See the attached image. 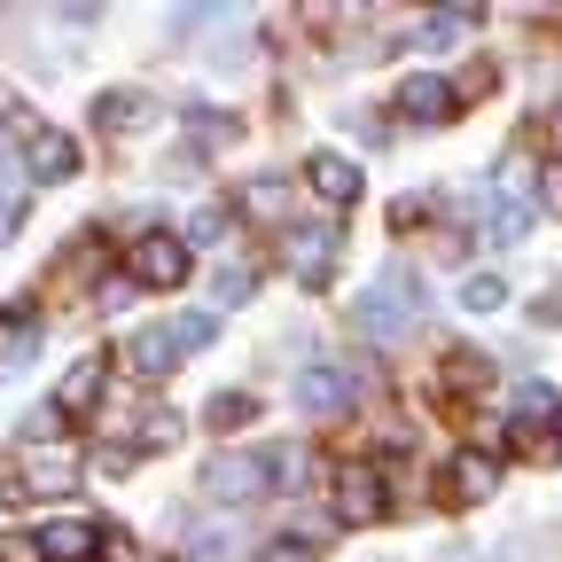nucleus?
<instances>
[{"label": "nucleus", "mask_w": 562, "mask_h": 562, "mask_svg": "<svg viewBox=\"0 0 562 562\" xmlns=\"http://www.w3.org/2000/svg\"><path fill=\"white\" fill-rule=\"evenodd\" d=\"M125 266H133L140 290H180V281H188V243L180 235H140Z\"/></svg>", "instance_id": "nucleus-1"}, {"label": "nucleus", "mask_w": 562, "mask_h": 562, "mask_svg": "<svg viewBox=\"0 0 562 562\" xmlns=\"http://www.w3.org/2000/svg\"><path fill=\"white\" fill-rule=\"evenodd\" d=\"M266 484H273V476H266V453H220V461L203 469V492H211V501H258Z\"/></svg>", "instance_id": "nucleus-2"}, {"label": "nucleus", "mask_w": 562, "mask_h": 562, "mask_svg": "<svg viewBox=\"0 0 562 562\" xmlns=\"http://www.w3.org/2000/svg\"><path fill=\"white\" fill-rule=\"evenodd\" d=\"M554 438H562V406H554V391H547V383H524V391H516V446L539 453V446H554Z\"/></svg>", "instance_id": "nucleus-3"}, {"label": "nucleus", "mask_w": 562, "mask_h": 562, "mask_svg": "<svg viewBox=\"0 0 562 562\" xmlns=\"http://www.w3.org/2000/svg\"><path fill=\"white\" fill-rule=\"evenodd\" d=\"M290 273L305 290H328L336 273V227H290Z\"/></svg>", "instance_id": "nucleus-4"}, {"label": "nucleus", "mask_w": 562, "mask_h": 562, "mask_svg": "<svg viewBox=\"0 0 562 562\" xmlns=\"http://www.w3.org/2000/svg\"><path fill=\"white\" fill-rule=\"evenodd\" d=\"M24 172L32 180H70V172H79V149H70V140L55 133V125H24Z\"/></svg>", "instance_id": "nucleus-5"}, {"label": "nucleus", "mask_w": 562, "mask_h": 562, "mask_svg": "<svg viewBox=\"0 0 562 562\" xmlns=\"http://www.w3.org/2000/svg\"><path fill=\"white\" fill-rule=\"evenodd\" d=\"M110 391V360L102 351H87V360H70V375L55 383V414H94Z\"/></svg>", "instance_id": "nucleus-6"}, {"label": "nucleus", "mask_w": 562, "mask_h": 562, "mask_svg": "<svg viewBox=\"0 0 562 562\" xmlns=\"http://www.w3.org/2000/svg\"><path fill=\"white\" fill-rule=\"evenodd\" d=\"M383 508H391V492H383L375 469H344V476H336V516H344V524H375Z\"/></svg>", "instance_id": "nucleus-7"}, {"label": "nucleus", "mask_w": 562, "mask_h": 562, "mask_svg": "<svg viewBox=\"0 0 562 562\" xmlns=\"http://www.w3.org/2000/svg\"><path fill=\"white\" fill-rule=\"evenodd\" d=\"M461 110V87H446V79H406L398 87V117L406 125H446Z\"/></svg>", "instance_id": "nucleus-8"}, {"label": "nucleus", "mask_w": 562, "mask_h": 562, "mask_svg": "<svg viewBox=\"0 0 562 562\" xmlns=\"http://www.w3.org/2000/svg\"><path fill=\"white\" fill-rule=\"evenodd\" d=\"M305 188L321 195V203H360V165L351 157H336V149H321V157H305Z\"/></svg>", "instance_id": "nucleus-9"}, {"label": "nucleus", "mask_w": 562, "mask_h": 562, "mask_svg": "<svg viewBox=\"0 0 562 562\" xmlns=\"http://www.w3.org/2000/svg\"><path fill=\"white\" fill-rule=\"evenodd\" d=\"M94 524H79V516H55V524H40V562H94Z\"/></svg>", "instance_id": "nucleus-10"}, {"label": "nucleus", "mask_w": 562, "mask_h": 562, "mask_svg": "<svg viewBox=\"0 0 562 562\" xmlns=\"http://www.w3.org/2000/svg\"><path fill=\"white\" fill-rule=\"evenodd\" d=\"M297 406L321 414V422H328V414H351V375H336V368H305V375H297Z\"/></svg>", "instance_id": "nucleus-11"}, {"label": "nucleus", "mask_w": 562, "mask_h": 562, "mask_svg": "<svg viewBox=\"0 0 562 562\" xmlns=\"http://www.w3.org/2000/svg\"><path fill=\"white\" fill-rule=\"evenodd\" d=\"M360 328H375V336H398V328H406L398 281H375V290H360Z\"/></svg>", "instance_id": "nucleus-12"}, {"label": "nucleus", "mask_w": 562, "mask_h": 562, "mask_svg": "<svg viewBox=\"0 0 562 562\" xmlns=\"http://www.w3.org/2000/svg\"><path fill=\"white\" fill-rule=\"evenodd\" d=\"M94 125H102V133H140V125H149V102H140L133 87H110V94L94 102Z\"/></svg>", "instance_id": "nucleus-13"}, {"label": "nucleus", "mask_w": 562, "mask_h": 562, "mask_svg": "<svg viewBox=\"0 0 562 562\" xmlns=\"http://www.w3.org/2000/svg\"><path fill=\"white\" fill-rule=\"evenodd\" d=\"M32 484H40V492L79 484V453H70V446H32Z\"/></svg>", "instance_id": "nucleus-14"}, {"label": "nucleus", "mask_w": 562, "mask_h": 562, "mask_svg": "<svg viewBox=\"0 0 562 562\" xmlns=\"http://www.w3.org/2000/svg\"><path fill=\"white\" fill-rule=\"evenodd\" d=\"M235 203L250 211V220H266V227H281V220H290V180H250V188H243Z\"/></svg>", "instance_id": "nucleus-15"}, {"label": "nucleus", "mask_w": 562, "mask_h": 562, "mask_svg": "<svg viewBox=\"0 0 562 562\" xmlns=\"http://www.w3.org/2000/svg\"><path fill=\"white\" fill-rule=\"evenodd\" d=\"M446 476H453V484H446V501H484V492H492V461H484V453H461Z\"/></svg>", "instance_id": "nucleus-16"}, {"label": "nucleus", "mask_w": 562, "mask_h": 562, "mask_svg": "<svg viewBox=\"0 0 562 562\" xmlns=\"http://www.w3.org/2000/svg\"><path fill=\"white\" fill-rule=\"evenodd\" d=\"M133 368H140V375H172V368H180V344H172L165 328L133 336Z\"/></svg>", "instance_id": "nucleus-17"}, {"label": "nucleus", "mask_w": 562, "mask_h": 562, "mask_svg": "<svg viewBox=\"0 0 562 562\" xmlns=\"http://www.w3.org/2000/svg\"><path fill=\"white\" fill-rule=\"evenodd\" d=\"M524 227H531V211H524V203L484 195V235H492V243H524Z\"/></svg>", "instance_id": "nucleus-18"}, {"label": "nucleus", "mask_w": 562, "mask_h": 562, "mask_svg": "<svg viewBox=\"0 0 562 562\" xmlns=\"http://www.w3.org/2000/svg\"><path fill=\"white\" fill-rule=\"evenodd\" d=\"M492 383V360H484V351H453V360H446V391L453 398H469V391H484Z\"/></svg>", "instance_id": "nucleus-19"}, {"label": "nucleus", "mask_w": 562, "mask_h": 562, "mask_svg": "<svg viewBox=\"0 0 562 562\" xmlns=\"http://www.w3.org/2000/svg\"><path fill=\"white\" fill-rule=\"evenodd\" d=\"M476 32V9H438L430 24H422V47H461Z\"/></svg>", "instance_id": "nucleus-20"}, {"label": "nucleus", "mask_w": 562, "mask_h": 562, "mask_svg": "<svg viewBox=\"0 0 562 562\" xmlns=\"http://www.w3.org/2000/svg\"><path fill=\"white\" fill-rule=\"evenodd\" d=\"M250 414H258V406H250V391H220V398L203 406V422H211V430H220V438H227V430H243Z\"/></svg>", "instance_id": "nucleus-21"}, {"label": "nucleus", "mask_w": 562, "mask_h": 562, "mask_svg": "<svg viewBox=\"0 0 562 562\" xmlns=\"http://www.w3.org/2000/svg\"><path fill=\"white\" fill-rule=\"evenodd\" d=\"M501 297H508L501 273H469V281H461V305H469V313H501Z\"/></svg>", "instance_id": "nucleus-22"}, {"label": "nucleus", "mask_w": 562, "mask_h": 562, "mask_svg": "<svg viewBox=\"0 0 562 562\" xmlns=\"http://www.w3.org/2000/svg\"><path fill=\"white\" fill-rule=\"evenodd\" d=\"M165 336L180 344V360H188V351H203V344H211V313H172V321H165Z\"/></svg>", "instance_id": "nucleus-23"}, {"label": "nucleus", "mask_w": 562, "mask_h": 562, "mask_svg": "<svg viewBox=\"0 0 562 562\" xmlns=\"http://www.w3.org/2000/svg\"><path fill=\"white\" fill-rule=\"evenodd\" d=\"M266 476L273 484H305V446H266Z\"/></svg>", "instance_id": "nucleus-24"}, {"label": "nucleus", "mask_w": 562, "mask_h": 562, "mask_svg": "<svg viewBox=\"0 0 562 562\" xmlns=\"http://www.w3.org/2000/svg\"><path fill=\"white\" fill-rule=\"evenodd\" d=\"M250 281H258L250 266H220V281H211V290H220V305H243V297H250Z\"/></svg>", "instance_id": "nucleus-25"}, {"label": "nucleus", "mask_w": 562, "mask_h": 562, "mask_svg": "<svg viewBox=\"0 0 562 562\" xmlns=\"http://www.w3.org/2000/svg\"><path fill=\"white\" fill-rule=\"evenodd\" d=\"M227 235V211H195L188 220V243H220Z\"/></svg>", "instance_id": "nucleus-26"}, {"label": "nucleus", "mask_w": 562, "mask_h": 562, "mask_svg": "<svg viewBox=\"0 0 562 562\" xmlns=\"http://www.w3.org/2000/svg\"><path fill=\"white\" fill-rule=\"evenodd\" d=\"M172 438H180L172 414H149V422H140V446H172Z\"/></svg>", "instance_id": "nucleus-27"}, {"label": "nucleus", "mask_w": 562, "mask_h": 562, "mask_svg": "<svg viewBox=\"0 0 562 562\" xmlns=\"http://www.w3.org/2000/svg\"><path fill=\"white\" fill-rule=\"evenodd\" d=\"M102 562H133V531H117V524H102Z\"/></svg>", "instance_id": "nucleus-28"}, {"label": "nucleus", "mask_w": 562, "mask_h": 562, "mask_svg": "<svg viewBox=\"0 0 562 562\" xmlns=\"http://www.w3.org/2000/svg\"><path fill=\"white\" fill-rule=\"evenodd\" d=\"M539 203L562 211V165H539Z\"/></svg>", "instance_id": "nucleus-29"}, {"label": "nucleus", "mask_w": 562, "mask_h": 562, "mask_svg": "<svg viewBox=\"0 0 562 562\" xmlns=\"http://www.w3.org/2000/svg\"><path fill=\"white\" fill-rule=\"evenodd\" d=\"M250 562H313V547H258Z\"/></svg>", "instance_id": "nucleus-30"}, {"label": "nucleus", "mask_w": 562, "mask_h": 562, "mask_svg": "<svg viewBox=\"0 0 562 562\" xmlns=\"http://www.w3.org/2000/svg\"><path fill=\"white\" fill-rule=\"evenodd\" d=\"M9 227H16V195H0V243H9Z\"/></svg>", "instance_id": "nucleus-31"}, {"label": "nucleus", "mask_w": 562, "mask_h": 562, "mask_svg": "<svg viewBox=\"0 0 562 562\" xmlns=\"http://www.w3.org/2000/svg\"><path fill=\"white\" fill-rule=\"evenodd\" d=\"M554 133H562V102H554Z\"/></svg>", "instance_id": "nucleus-32"}]
</instances>
